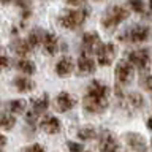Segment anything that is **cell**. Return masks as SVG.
<instances>
[{"mask_svg":"<svg viewBox=\"0 0 152 152\" xmlns=\"http://www.w3.org/2000/svg\"><path fill=\"white\" fill-rule=\"evenodd\" d=\"M128 16H130V11L122 7V5H116V7H111L104 13V16L102 18V26L106 28V30H114L117 26H121L124 21H127Z\"/></svg>","mask_w":152,"mask_h":152,"instance_id":"3","label":"cell"},{"mask_svg":"<svg viewBox=\"0 0 152 152\" xmlns=\"http://www.w3.org/2000/svg\"><path fill=\"white\" fill-rule=\"evenodd\" d=\"M76 66H78L79 75H92L97 70V62H95L89 54H84L81 52L78 57V62H76Z\"/></svg>","mask_w":152,"mask_h":152,"instance_id":"11","label":"cell"},{"mask_svg":"<svg viewBox=\"0 0 152 152\" xmlns=\"http://www.w3.org/2000/svg\"><path fill=\"white\" fill-rule=\"evenodd\" d=\"M73 70H75V62L68 56H64L56 64V75L60 76V78H66V76H70L71 73H73Z\"/></svg>","mask_w":152,"mask_h":152,"instance_id":"12","label":"cell"},{"mask_svg":"<svg viewBox=\"0 0 152 152\" xmlns=\"http://www.w3.org/2000/svg\"><path fill=\"white\" fill-rule=\"evenodd\" d=\"M128 8L132 10L133 13H136V14H146V3L142 2V0H128Z\"/></svg>","mask_w":152,"mask_h":152,"instance_id":"24","label":"cell"},{"mask_svg":"<svg viewBox=\"0 0 152 152\" xmlns=\"http://www.w3.org/2000/svg\"><path fill=\"white\" fill-rule=\"evenodd\" d=\"M117 56V46L114 43H103L97 52V64L100 66H109Z\"/></svg>","mask_w":152,"mask_h":152,"instance_id":"8","label":"cell"},{"mask_svg":"<svg viewBox=\"0 0 152 152\" xmlns=\"http://www.w3.org/2000/svg\"><path fill=\"white\" fill-rule=\"evenodd\" d=\"M40 128L45 133H48V135H56V133L60 132V121L54 116H45L40 121Z\"/></svg>","mask_w":152,"mask_h":152,"instance_id":"13","label":"cell"},{"mask_svg":"<svg viewBox=\"0 0 152 152\" xmlns=\"http://www.w3.org/2000/svg\"><path fill=\"white\" fill-rule=\"evenodd\" d=\"M103 43L100 40V35L97 32H86L83 38H81V52H84V54H95L97 56V52L100 49V46H102Z\"/></svg>","mask_w":152,"mask_h":152,"instance_id":"7","label":"cell"},{"mask_svg":"<svg viewBox=\"0 0 152 152\" xmlns=\"http://www.w3.org/2000/svg\"><path fill=\"white\" fill-rule=\"evenodd\" d=\"M66 146H68V151L70 152H87V151L84 149L83 144L75 142V141H68V142H66Z\"/></svg>","mask_w":152,"mask_h":152,"instance_id":"27","label":"cell"},{"mask_svg":"<svg viewBox=\"0 0 152 152\" xmlns=\"http://www.w3.org/2000/svg\"><path fill=\"white\" fill-rule=\"evenodd\" d=\"M146 125H147V128H149V130L152 132V117H149V119H147V122H146Z\"/></svg>","mask_w":152,"mask_h":152,"instance_id":"33","label":"cell"},{"mask_svg":"<svg viewBox=\"0 0 152 152\" xmlns=\"http://www.w3.org/2000/svg\"><path fill=\"white\" fill-rule=\"evenodd\" d=\"M133 70L135 66L128 59H122L116 64V68H114V73H116V79L117 84L121 86H128L133 79Z\"/></svg>","mask_w":152,"mask_h":152,"instance_id":"6","label":"cell"},{"mask_svg":"<svg viewBox=\"0 0 152 152\" xmlns=\"http://www.w3.org/2000/svg\"><path fill=\"white\" fill-rule=\"evenodd\" d=\"M14 3H16L19 8H21V18H22V22H24V21H27V19L30 18V14H32L30 0H16Z\"/></svg>","mask_w":152,"mask_h":152,"instance_id":"23","label":"cell"},{"mask_svg":"<svg viewBox=\"0 0 152 152\" xmlns=\"http://www.w3.org/2000/svg\"><path fill=\"white\" fill-rule=\"evenodd\" d=\"M78 138L83 141L95 140V138H97V132H95V128H92V127H84L78 132Z\"/></svg>","mask_w":152,"mask_h":152,"instance_id":"25","label":"cell"},{"mask_svg":"<svg viewBox=\"0 0 152 152\" xmlns=\"http://www.w3.org/2000/svg\"><path fill=\"white\" fill-rule=\"evenodd\" d=\"M2 66H3V70H8L10 68V59H8V56L7 54H3L2 56Z\"/></svg>","mask_w":152,"mask_h":152,"instance_id":"31","label":"cell"},{"mask_svg":"<svg viewBox=\"0 0 152 152\" xmlns=\"http://www.w3.org/2000/svg\"><path fill=\"white\" fill-rule=\"evenodd\" d=\"M76 106V98L70 92H60L54 100V108L59 113H68Z\"/></svg>","mask_w":152,"mask_h":152,"instance_id":"9","label":"cell"},{"mask_svg":"<svg viewBox=\"0 0 152 152\" xmlns=\"http://www.w3.org/2000/svg\"><path fill=\"white\" fill-rule=\"evenodd\" d=\"M142 86H144V89H146V90L152 92V75L144 76V79H142Z\"/></svg>","mask_w":152,"mask_h":152,"instance_id":"29","label":"cell"},{"mask_svg":"<svg viewBox=\"0 0 152 152\" xmlns=\"http://www.w3.org/2000/svg\"><path fill=\"white\" fill-rule=\"evenodd\" d=\"M14 68H16L18 71H21V73L26 75V76L35 75V71H37L35 64H33L32 60H28L27 57H21L19 60L14 62Z\"/></svg>","mask_w":152,"mask_h":152,"instance_id":"18","label":"cell"},{"mask_svg":"<svg viewBox=\"0 0 152 152\" xmlns=\"http://www.w3.org/2000/svg\"><path fill=\"white\" fill-rule=\"evenodd\" d=\"M144 16L147 19H152V0H147V11H146Z\"/></svg>","mask_w":152,"mask_h":152,"instance_id":"30","label":"cell"},{"mask_svg":"<svg viewBox=\"0 0 152 152\" xmlns=\"http://www.w3.org/2000/svg\"><path fill=\"white\" fill-rule=\"evenodd\" d=\"M0 140H2V147H5V144H7V138H5V135L0 136Z\"/></svg>","mask_w":152,"mask_h":152,"instance_id":"34","label":"cell"},{"mask_svg":"<svg viewBox=\"0 0 152 152\" xmlns=\"http://www.w3.org/2000/svg\"><path fill=\"white\" fill-rule=\"evenodd\" d=\"M16 125V117L13 116L11 113H3L2 114V128L5 132L11 130V128Z\"/></svg>","mask_w":152,"mask_h":152,"instance_id":"26","label":"cell"},{"mask_svg":"<svg viewBox=\"0 0 152 152\" xmlns=\"http://www.w3.org/2000/svg\"><path fill=\"white\" fill-rule=\"evenodd\" d=\"M125 102L128 103V106H132L133 109H142V108H144V97H142L140 92L127 94Z\"/></svg>","mask_w":152,"mask_h":152,"instance_id":"20","label":"cell"},{"mask_svg":"<svg viewBox=\"0 0 152 152\" xmlns=\"http://www.w3.org/2000/svg\"><path fill=\"white\" fill-rule=\"evenodd\" d=\"M13 49L19 57H27L32 51V46L27 40H22V38H16L13 41Z\"/></svg>","mask_w":152,"mask_h":152,"instance_id":"19","label":"cell"},{"mask_svg":"<svg viewBox=\"0 0 152 152\" xmlns=\"http://www.w3.org/2000/svg\"><path fill=\"white\" fill-rule=\"evenodd\" d=\"M43 40H45V32L41 28H32L28 32V37H27V41L30 43L32 49H35L40 45H43Z\"/></svg>","mask_w":152,"mask_h":152,"instance_id":"21","label":"cell"},{"mask_svg":"<svg viewBox=\"0 0 152 152\" xmlns=\"http://www.w3.org/2000/svg\"><path fill=\"white\" fill-rule=\"evenodd\" d=\"M144 152H146V151H144Z\"/></svg>","mask_w":152,"mask_h":152,"instance_id":"39","label":"cell"},{"mask_svg":"<svg viewBox=\"0 0 152 152\" xmlns=\"http://www.w3.org/2000/svg\"><path fill=\"white\" fill-rule=\"evenodd\" d=\"M90 14V10L89 8H71V10H66L59 16L57 22H59L60 27L66 28V30H76V28L83 27L86 21H87Z\"/></svg>","mask_w":152,"mask_h":152,"instance_id":"2","label":"cell"},{"mask_svg":"<svg viewBox=\"0 0 152 152\" xmlns=\"http://www.w3.org/2000/svg\"><path fill=\"white\" fill-rule=\"evenodd\" d=\"M151 146H152V140H151Z\"/></svg>","mask_w":152,"mask_h":152,"instance_id":"36","label":"cell"},{"mask_svg":"<svg viewBox=\"0 0 152 152\" xmlns=\"http://www.w3.org/2000/svg\"><path fill=\"white\" fill-rule=\"evenodd\" d=\"M113 152H117V151H113Z\"/></svg>","mask_w":152,"mask_h":152,"instance_id":"37","label":"cell"},{"mask_svg":"<svg viewBox=\"0 0 152 152\" xmlns=\"http://www.w3.org/2000/svg\"><path fill=\"white\" fill-rule=\"evenodd\" d=\"M26 106H27L26 100H11V102H8V104H7L8 111L11 114H22L26 111Z\"/></svg>","mask_w":152,"mask_h":152,"instance_id":"22","label":"cell"},{"mask_svg":"<svg viewBox=\"0 0 152 152\" xmlns=\"http://www.w3.org/2000/svg\"><path fill=\"white\" fill-rule=\"evenodd\" d=\"M100 152H113L119 149V142L116 136L113 135L109 130H103L100 133V144H98Z\"/></svg>","mask_w":152,"mask_h":152,"instance_id":"10","label":"cell"},{"mask_svg":"<svg viewBox=\"0 0 152 152\" xmlns=\"http://www.w3.org/2000/svg\"><path fill=\"white\" fill-rule=\"evenodd\" d=\"M125 59L130 60L133 64V66H135L140 73H146L151 66V54H149V49H147V48L127 52Z\"/></svg>","mask_w":152,"mask_h":152,"instance_id":"5","label":"cell"},{"mask_svg":"<svg viewBox=\"0 0 152 152\" xmlns=\"http://www.w3.org/2000/svg\"><path fill=\"white\" fill-rule=\"evenodd\" d=\"M97 2H100V0H97Z\"/></svg>","mask_w":152,"mask_h":152,"instance_id":"38","label":"cell"},{"mask_svg":"<svg viewBox=\"0 0 152 152\" xmlns=\"http://www.w3.org/2000/svg\"><path fill=\"white\" fill-rule=\"evenodd\" d=\"M65 2L68 3V5H71V7H81L86 0H65Z\"/></svg>","mask_w":152,"mask_h":152,"instance_id":"32","label":"cell"},{"mask_svg":"<svg viewBox=\"0 0 152 152\" xmlns=\"http://www.w3.org/2000/svg\"><path fill=\"white\" fill-rule=\"evenodd\" d=\"M108 97L109 87L106 84L94 79L89 84L87 92L83 98V108L89 114H102L108 109Z\"/></svg>","mask_w":152,"mask_h":152,"instance_id":"1","label":"cell"},{"mask_svg":"<svg viewBox=\"0 0 152 152\" xmlns=\"http://www.w3.org/2000/svg\"><path fill=\"white\" fill-rule=\"evenodd\" d=\"M125 140L133 151H136V152H144L146 151V141L140 133H127Z\"/></svg>","mask_w":152,"mask_h":152,"instance_id":"16","label":"cell"},{"mask_svg":"<svg viewBox=\"0 0 152 152\" xmlns=\"http://www.w3.org/2000/svg\"><path fill=\"white\" fill-rule=\"evenodd\" d=\"M43 48H45L48 56H56L59 52V40H57L56 33L45 32V40H43Z\"/></svg>","mask_w":152,"mask_h":152,"instance_id":"14","label":"cell"},{"mask_svg":"<svg viewBox=\"0 0 152 152\" xmlns=\"http://www.w3.org/2000/svg\"><path fill=\"white\" fill-rule=\"evenodd\" d=\"M152 38V27L149 26H133L119 35V41L122 43H146Z\"/></svg>","mask_w":152,"mask_h":152,"instance_id":"4","label":"cell"},{"mask_svg":"<svg viewBox=\"0 0 152 152\" xmlns=\"http://www.w3.org/2000/svg\"><path fill=\"white\" fill-rule=\"evenodd\" d=\"M48 108H49V95L48 94H43L41 97L32 100V111L35 113L37 116L45 114L48 111Z\"/></svg>","mask_w":152,"mask_h":152,"instance_id":"17","label":"cell"},{"mask_svg":"<svg viewBox=\"0 0 152 152\" xmlns=\"http://www.w3.org/2000/svg\"><path fill=\"white\" fill-rule=\"evenodd\" d=\"M16 2V0H2V3L3 5H8V3H14Z\"/></svg>","mask_w":152,"mask_h":152,"instance_id":"35","label":"cell"},{"mask_svg":"<svg viewBox=\"0 0 152 152\" xmlns=\"http://www.w3.org/2000/svg\"><path fill=\"white\" fill-rule=\"evenodd\" d=\"M21 152H45V147L40 146V144H33V146H28V147H24Z\"/></svg>","mask_w":152,"mask_h":152,"instance_id":"28","label":"cell"},{"mask_svg":"<svg viewBox=\"0 0 152 152\" xmlns=\"http://www.w3.org/2000/svg\"><path fill=\"white\" fill-rule=\"evenodd\" d=\"M13 86L16 87L18 92L21 94H26V92H30V90L35 89V83L28 78V76H16V78L13 79Z\"/></svg>","mask_w":152,"mask_h":152,"instance_id":"15","label":"cell"}]
</instances>
